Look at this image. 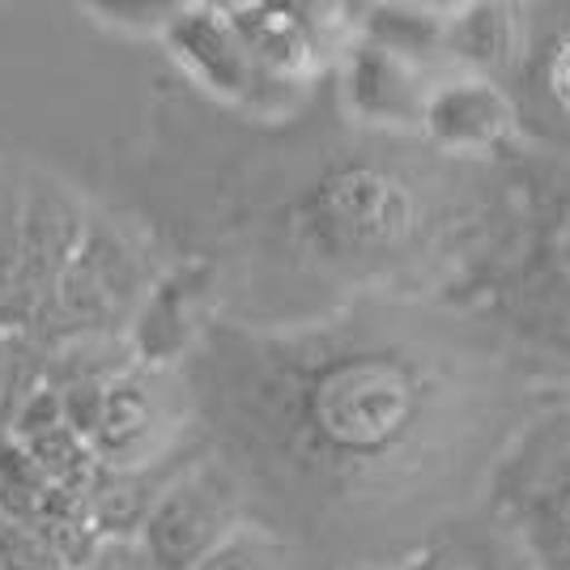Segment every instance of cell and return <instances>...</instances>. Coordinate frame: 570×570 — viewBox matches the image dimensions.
I'll return each mask as SVG.
<instances>
[{
	"mask_svg": "<svg viewBox=\"0 0 570 570\" xmlns=\"http://www.w3.org/2000/svg\"><path fill=\"white\" fill-rule=\"evenodd\" d=\"M494 507L528 570H570V413L520 439L494 473Z\"/></svg>",
	"mask_w": 570,
	"mask_h": 570,
	"instance_id": "4",
	"label": "cell"
},
{
	"mask_svg": "<svg viewBox=\"0 0 570 570\" xmlns=\"http://www.w3.org/2000/svg\"><path fill=\"white\" fill-rule=\"evenodd\" d=\"M499 243L476 261L469 294L523 341L570 357V170L515 184Z\"/></svg>",
	"mask_w": 570,
	"mask_h": 570,
	"instance_id": "3",
	"label": "cell"
},
{
	"mask_svg": "<svg viewBox=\"0 0 570 570\" xmlns=\"http://www.w3.org/2000/svg\"><path fill=\"white\" fill-rule=\"evenodd\" d=\"M170 434V404L154 366H132L102 380L86 422V439L102 469H145L167 460L163 452Z\"/></svg>",
	"mask_w": 570,
	"mask_h": 570,
	"instance_id": "6",
	"label": "cell"
},
{
	"mask_svg": "<svg viewBox=\"0 0 570 570\" xmlns=\"http://www.w3.org/2000/svg\"><path fill=\"white\" fill-rule=\"evenodd\" d=\"M443 51L460 56L469 72H511L523 65L528 51V22L515 4H473L460 9V18H448Z\"/></svg>",
	"mask_w": 570,
	"mask_h": 570,
	"instance_id": "11",
	"label": "cell"
},
{
	"mask_svg": "<svg viewBox=\"0 0 570 570\" xmlns=\"http://www.w3.org/2000/svg\"><path fill=\"white\" fill-rule=\"evenodd\" d=\"M209 401L235 476L311 511H383L417 494L473 434L460 362L404 324L345 320L285 336H214Z\"/></svg>",
	"mask_w": 570,
	"mask_h": 570,
	"instance_id": "1",
	"label": "cell"
},
{
	"mask_svg": "<svg viewBox=\"0 0 570 570\" xmlns=\"http://www.w3.org/2000/svg\"><path fill=\"white\" fill-rule=\"evenodd\" d=\"M515 102L494 77L464 69L430 81L417 128L448 154H490L515 137Z\"/></svg>",
	"mask_w": 570,
	"mask_h": 570,
	"instance_id": "7",
	"label": "cell"
},
{
	"mask_svg": "<svg viewBox=\"0 0 570 570\" xmlns=\"http://www.w3.org/2000/svg\"><path fill=\"white\" fill-rule=\"evenodd\" d=\"M86 570H154V567L145 562L137 541H102V549H98L95 562Z\"/></svg>",
	"mask_w": 570,
	"mask_h": 570,
	"instance_id": "18",
	"label": "cell"
},
{
	"mask_svg": "<svg viewBox=\"0 0 570 570\" xmlns=\"http://www.w3.org/2000/svg\"><path fill=\"white\" fill-rule=\"evenodd\" d=\"M191 570H294L285 541L264 523H238L235 532L205 553Z\"/></svg>",
	"mask_w": 570,
	"mask_h": 570,
	"instance_id": "14",
	"label": "cell"
},
{
	"mask_svg": "<svg viewBox=\"0 0 570 570\" xmlns=\"http://www.w3.org/2000/svg\"><path fill=\"white\" fill-rule=\"evenodd\" d=\"M163 43L196 86L226 102H252L264 90L230 13L217 4H179L163 30Z\"/></svg>",
	"mask_w": 570,
	"mask_h": 570,
	"instance_id": "8",
	"label": "cell"
},
{
	"mask_svg": "<svg viewBox=\"0 0 570 570\" xmlns=\"http://www.w3.org/2000/svg\"><path fill=\"white\" fill-rule=\"evenodd\" d=\"M541 86H546L549 102L570 116V30L558 35V43L541 51Z\"/></svg>",
	"mask_w": 570,
	"mask_h": 570,
	"instance_id": "17",
	"label": "cell"
},
{
	"mask_svg": "<svg viewBox=\"0 0 570 570\" xmlns=\"http://www.w3.org/2000/svg\"><path fill=\"white\" fill-rule=\"evenodd\" d=\"M430 81L434 72L426 69V60H413L371 39H357L345 60V102L362 124H417Z\"/></svg>",
	"mask_w": 570,
	"mask_h": 570,
	"instance_id": "9",
	"label": "cell"
},
{
	"mask_svg": "<svg viewBox=\"0 0 570 570\" xmlns=\"http://www.w3.org/2000/svg\"><path fill=\"white\" fill-rule=\"evenodd\" d=\"M179 4H98V22L119 26V30H167V22L175 18Z\"/></svg>",
	"mask_w": 570,
	"mask_h": 570,
	"instance_id": "16",
	"label": "cell"
},
{
	"mask_svg": "<svg viewBox=\"0 0 570 570\" xmlns=\"http://www.w3.org/2000/svg\"><path fill=\"white\" fill-rule=\"evenodd\" d=\"M18 448H22L26 460L48 476L60 494L81 502L90 499L98 473H102V460L95 455L90 439L72 426V422H56V426L30 434V439H18Z\"/></svg>",
	"mask_w": 570,
	"mask_h": 570,
	"instance_id": "12",
	"label": "cell"
},
{
	"mask_svg": "<svg viewBox=\"0 0 570 570\" xmlns=\"http://www.w3.org/2000/svg\"><path fill=\"white\" fill-rule=\"evenodd\" d=\"M523 567L520 549H502L490 537H469V532H448L422 546L401 570H511ZM528 570V567H523Z\"/></svg>",
	"mask_w": 570,
	"mask_h": 570,
	"instance_id": "13",
	"label": "cell"
},
{
	"mask_svg": "<svg viewBox=\"0 0 570 570\" xmlns=\"http://www.w3.org/2000/svg\"><path fill=\"white\" fill-rule=\"evenodd\" d=\"M439 226V188L430 170L380 145L333 154L285 209L294 252L345 277L409 264Z\"/></svg>",
	"mask_w": 570,
	"mask_h": 570,
	"instance_id": "2",
	"label": "cell"
},
{
	"mask_svg": "<svg viewBox=\"0 0 570 570\" xmlns=\"http://www.w3.org/2000/svg\"><path fill=\"white\" fill-rule=\"evenodd\" d=\"M230 26L238 30L243 48L261 72L264 86L303 81L320 65V30L303 9L282 4H230Z\"/></svg>",
	"mask_w": 570,
	"mask_h": 570,
	"instance_id": "10",
	"label": "cell"
},
{
	"mask_svg": "<svg viewBox=\"0 0 570 570\" xmlns=\"http://www.w3.org/2000/svg\"><path fill=\"white\" fill-rule=\"evenodd\" d=\"M366 570H371V567H366Z\"/></svg>",
	"mask_w": 570,
	"mask_h": 570,
	"instance_id": "19",
	"label": "cell"
},
{
	"mask_svg": "<svg viewBox=\"0 0 570 570\" xmlns=\"http://www.w3.org/2000/svg\"><path fill=\"white\" fill-rule=\"evenodd\" d=\"M243 523V481L226 460L179 464L137 528V549L154 570H191Z\"/></svg>",
	"mask_w": 570,
	"mask_h": 570,
	"instance_id": "5",
	"label": "cell"
},
{
	"mask_svg": "<svg viewBox=\"0 0 570 570\" xmlns=\"http://www.w3.org/2000/svg\"><path fill=\"white\" fill-rule=\"evenodd\" d=\"M0 570H65L35 523L0 511Z\"/></svg>",
	"mask_w": 570,
	"mask_h": 570,
	"instance_id": "15",
	"label": "cell"
}]
</instances>
